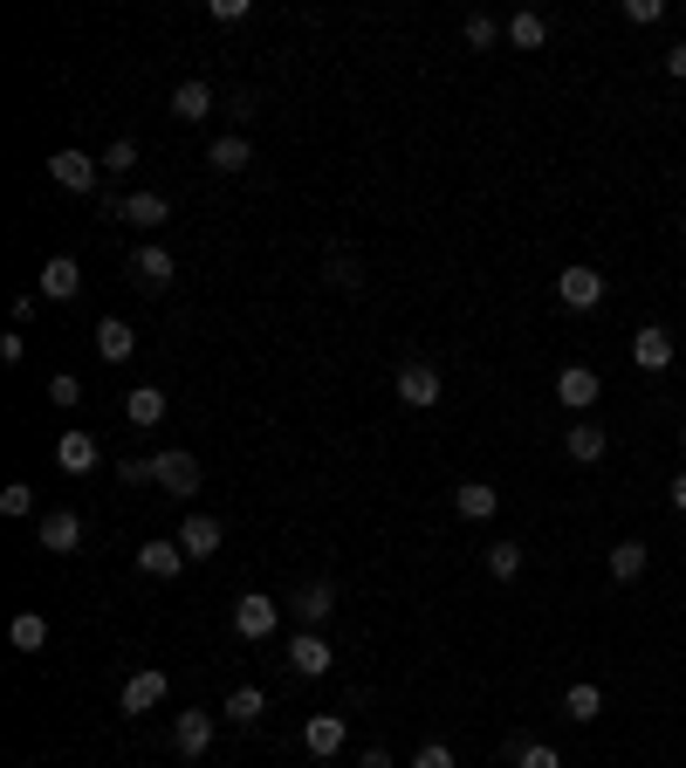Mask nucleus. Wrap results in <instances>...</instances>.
Instances as JSON below:
<instances>
[{"instance_id": "obj_10", "label": "nucleus", "mask_w": 686, "mask_h": 768, "mask_svg": "<svg viewBox=\"0 0 686 768\" xmlns=\"http://www.w3.org/2000/svg\"><path fill=\"white\" fill-rule=\"evenodd\" d=\"M138 570H145L151 584H172V577L186 570V549H179V536H151V542L138 549Z\"/></svg>"}, {"instance_id": "obj_45", "label": "nucleus", "mask_w": 686, "mask_h": 768, "mask_svg": "<svg viewBox=\"0 0 686 768\" xmlns=\"http://www.w3.org/2000/svg\"><path fill=\"white\" fill-rule=\"evenodd\" d=\"M666 501H673V508H679V515H686V467H679V473H673V488H666Z\"/></svg>"}, {"instance_id": "obj_35", "label": "nucleus", "mask_w": 686, "mask_h": 768, "mask_svg": "<svg viewBox=\"0 0 686 768\" xmlns=\"http://www.w3.org/2000/svg\"><path fill=\"white\" fill-rule=\"evenodd\" d=\"M515 768H563V755H556L549 741H521V755H515Z\"/></svg>"}, {"instance_id": "obj_20", "label": "nucleus", "mask_w": 686, "mask_h": 768, "mask_svg": "<svg viewBox=\"0 0 686 768\" xmlns=\"http://www.w3.org/2000/svg\"><path fill=\"white\" fill-rule=\"evenodd\" d=\"M213 103H220V97H213V83H199V76L172 90V117H179V124H207Z\"/></svg>"}, {"instance_id": "obj_33", "label": "nucleus", "mask_w": 686, "mask_h": 768, "mask_svg": "<svg viewBox=\"0 0 686 768\" xmlns=\"http://www.w3.org/2000/svg\"><path fill=\"white\" fill-rule=\"evenodd\" d=\"M131 166H138V144H131V138H117V144L103 151V172H110V179H125Z\"/></svg>"}, {"instance_id": "obj_18", "label": "nucleus", "mask_w": 686, "mask_h": 768, "mask_svg": "<svg viewBox=\"0 0 686 768\" xmlns=\"http://www.w3.org/2000/svg\"><path fill=\"white\" fill-rule=\"evenodd\" d=\"M166 412H172V398L158 391V385H131V398H125V419H131V426L151 432V426H166Z\"/></svg>"}, {"instance_id": "obj_3", "label": "nucleus", "mask_w": 686, "mask_h": 768, "mask_svg": "<svg viewBox=\"0 0 686 768\" xmlns=\"http://www.w3.org/2000/svg\"><path fill=\"white\" fill-rule=\"evenodd\" d=\"M151 488H166V495H199V460H192L186 447L151 453Z\"/></svg>"}, {"instance_id": "obj_19", "label": "nucleus", "mask_w": 686, "mask_h": 768, "mask_svg": "<svg viewBox=\"0 0 686 768\" xmlns=\"http://www.w3.org/2000/svg\"><path fill=\"white\" fill-rule=\"evenodd\" d=\"M289 611L302 618V631H322V618L337 611V590H330V584H302V590L289 597Z\"/></svg>"}, {"instance_id": "obj_30", "label": "nucleus", "mask_w": 686, "mask_h": 768, "mask_svg": "<svg viewBox=\"0 0 686 768\" xmlns=\"http://www.w3.org/2000/svg\"><path fill=\"white\" fill-rule=\"evenodd\" d=\"M488 577H495V584H515V577H521V542H488Z\"/></svg>"}, {"instance_id": "obj_16", "label": "nucleus", "mask_w": 686, "mask_h": 768, "mask_svg": "<svg viewBox=\"0 0 686 768\" xmlns=\"http://www.w3.org/2000/svg\"><path fill=\"white\" fill-rule=\"evenodd\" d=\"M344 735H350V727H344V714H309V720H302V748H309L316 761L344 755Z\"/></svg>"}, {"instance_id": "obj_7", "label": "nucleus", "mask_w": 686, "mask_h": 768, "mask_svg": "<svg viewBox=\"0 0 686 768\" xmlns=\"http://www.w3.org/2000/svg\"><path fill=\"white\" fill-rule=\"evenodd\" d=\"M172 275H179V261H172L166 248H158V240L131 255V281H138L145 296H166V289H172Z\"/></svg>"}, {"instance_id": "obj_9", "label": "nucleus", "mask_w": 686, "mask_h": 768, "mask_svg": "<svg viewBox=\"0 0 686 768\" xmlns=\"http://www.w3.org/2000/svg\"><path fill=\"white\" fill-rule=\"evenodd\" d=\"M597 391H604V378L590 371V363H563V371H556V398H563L570 412H590Z\"/></svg>"}, {"instance_id": "obj_15", "label": "nucleus", "mask_w": 686, "mask_h": 768, "mask_svg": "<svg viewBox=\"0 0 686 768\" xmlns=\"http://www.w3.org/2000/svg\"><path fill=\"white\" fill-rule=\"evenodd\" d=\"M330 666H337V652L322 645V631H296V638H289V672H302V679H322Z\"/></svg>"}, {"instance_id": "obj_32", "label": "nucleus", "mask_w": 686, "mask_h": 768, "mask_svg": "<svg viewBox=\"0 0 686 768\" xmlns=\"http://www.w3.org/2000/svg\"><path fill=\"white\" fill-rule=\"evenodd\" d=\"M322 275H330L337 289H365V261H357V255H344V248H337L330 261H322Z\"/></svg>"}, {"instance_id": "obj_17", "label": "nucleus", "mask_w": 686, "mask_h": 768, "mask_svg": "<svg viewBox=\"0 0 686 768\" xmlns=\"http://www.w3.org/2000/svg\"><path fill=\"white\" fill-rule=\"evenodd\" d=\"M42 296L49 302H76V296H83V268H76L69 255H49L42 261Z\"/></svg>"}, {"instance_id": "obj_13", "label": "nucleus", "mask_w": 686, "mask_h": 768, "mask_svg": "<svg viewBox=\"0 0 686 768\" xmlns=\"http://www.w3.org/2000/svg\"><path fill=\"white\" fill-rule=\"evenodd\" d=\"M56 467H62V473H97V467H103L97 432H76V426H69V432L56 439Z\"/></svg>"}, {"instance_id": "obj_12", "label": "nucleus", "mask_w": 686, "mask_h": 768, "mask_svg": "<svg viewBox=\"0 0 686 768\" xmlns=\"http://www.w3.org/2000/svg\"><path fill=\"white\" fill-rule=\"evenodd\" d=\"M220 542H227V529H220L213 515H186V521H179V549H186V562L220 556Z\"/></svg>"}, {"instance_id": "obj_23", "label": "nucleus", "mask_w": 686, "mask_h": 768, "mask_svg": "<svg viewBox=\"0 0 686 768\" xmlns=\"http://www.w3.org/2000/svg\"><path fill=\"white\" fill-rule=\"evenodd\" d=\"M125 220L145 227V233H158V227L172 220V199H166V192H131V199H125Z\"/></svg>"}, {"instance_id": "obj_28", "label": "nucleus", "mask_w": 686, "mask_h": 768, "mask_svg": "<svg viewBox=\"0 0 686 768\" xmlns=\"http://www.w3.org/2000/svg\"><path fill=\"white\" fill-rule=\"evenodd\" d=\"M563 714H570V720H584V727H590V720L604 714V694H597V686H590V679H577V686H570V694H563Z\"/></svg>"}, {"instance_id": "obj_38", "label": "nucleus", "mask_w": 686, "mask_h": 768, "mask_svg": "<svg viewBox=\"0 0 686 768\" xmlns=\"http://www.w3.org/2000/svg\"><path fill=\"white\" fill-rule=\"evenodd\" d=\"M49 398H56L62 412H69V406H83V378H69V371H62V378H49Z\"/></svg>"}, {"instance_id": "obj_24", "label": "nucleus", "mask_w": 686, "mask_h": 768, "mask_svg": "<svg viewBox=\"0 0 686 768\" xmlns=\"http://www.w3.org/2000/svg\"><path fill=\"white\" fill-rule=\"evenodd\" d=\"M131 350H138V337H131V322H117V316H103V322H97V357H103V363H131Z\"/></svg>"}, {"instance_id": "obj_26", "label": "nucleus", "mask_w": 686, "mask_h": 768, "mask_svg": "<svg viewBox=\"0 0 686 768\" xmlns=\"http://www.w3.org/2000/svg\"><path fill=\"white\" fill-rule=\"evenodd\" d=\"M233 727H255L261 714H268V694H261V686H233V694H227V707H220Z\"/></svg>"}, {"instance_id": "obj_31", "label": "nucleus", "mask_w": 686, "mask_h": 768, "mask_svg": "<svg viewBox=\"0 0 686 768\" xmlns=\"http://www.w3.org/2000/svg\"><path fill=\"white\" fill-rule=\"evenodd\" d=\"M508 42H515V49H543V42H549V21H543V14H515V21H508Z\"/></svg>"}, {"instance_id": "obj_46", "label": "nucleus", "mask_w": 686, "mask_h": 768, "mask_svg": "<svg viewBox=\"0 0 686 768\" xmlns=\"http://www.w3.org/2000/svg\"><path fill=\"white\" fill-rule=\"evenodd\" d=\"M666 69H673L679 83H686V42H673V49H666Z\"/></svg>"}, {"instance_id": "obj_11", "label": "nucleus", "mask_w": 686, "mask_h": 768, "mask_svg": "<svg viewBox=\"0 0 686 768\" xmlns=\"http://www.w3.org/2000/svg\"><path fill=\"white\" fill-rule=\"evenodd\" d=\"M166 694H172V679L151 666V672H131V679H125L117 707H125V714H151V707H166Z\"/></svg>"}, {"instance_id": "obj_29", "label": "nucleus", "mask_w": 686, "mask_h": 768, "mask_svg": "<svg viewBox=\"0 0 686 768\" xmlns=\"http://www.w3.org/2000/svg\"><path fill=\"white\" fill-rule=\"evenodd\" d=\"M645 556H653V549H645L638 536L618 542V549H612V577H618V584H638V577H645Z\"/></svg>"}, {"instance_id": "obj_36", "label": "nucleus", "mask_w": 686, "mask_h": 768, "mask_svg": "<svg viewBox=\"0 0 686 768\" xmlns=\"http://www.w3.org/2000/svg\"><path fill=\"white\" fill-rule=\"evenodd\" d=\"M0 515H34V488L14 480V488H0Z\"/></svg>"}, {"instance_id": "obj_42", "label": "nucleus", "mask_w": 686, "mask_h": 768, "mask_svg": "<svg viewBox=\"0 0 686 768\" xmlns=\"http://www.w3.org/2000/svg\"><path fill=\"white\" fill-rule=\"evenodd\" d=\"M117 480H131V488H145V480H151V460H125V467H117Z\"/></svg>"}, {"instance_id": "obj_25", "label": "nucleus", "mask_w": 686, "mask_h": 768, "mask_svg": "<svg viewBox=\"0 0 686 768\" xmlns=\"http://www.w3.org/2000/svg\"><path fill=\"white\" fill-rule=\"evenodd\" d=\"M207 166H213V172H248V166H255V144L240 138V131H227V138H213Z\"/></svg>"}, {"instance_id": "obj_27", "label": "nucleus", "mask_w": 686, "mask_h": 768, "mask_svg": "<svg viewBox=\"0 0 686 768\" xmlns=\"http://www.w3.org/2000/svg\"><path fill=\"white\" fill-rule=\"evenodd\" d=\"M8 638H14V652H42V645H49V618L42 611H21L8 625Z\"/></svg>"}, {"instance_id": "obj_4", "label": "nucleus", "mask_w": 686, "mask_h": 768, "mask_svg": "<svg viewBox=\"0 0 686 768\" xmlns=\"http://www.w3.org/2000/svg\"><path fill=\"white\" fill-rule=\"evenodd\" d=\"M604 289H612V281H604L597 268H584V261L556 275V302H563V309H597V302H604Z\"/></svg>"}, {"instance_id": "obj_49", "label": "nucleus", "mask_w": 686, "mask_h": 768, "mask_svg": "<svg viewBox=\"0 0 686 768\" xmlns=\"http://www.w3.org/2000/svg\"><path fill=\"white\" fill-rule=\"evenodd\" d=\"M679 268H686V261H679Z\"/></svg>"}, {"instance_id": "obj_44", "label": "nucleus", "mask_w": 686, "mask_h": 768, "mask_svg": "<svg viewBox=\"0 0 686 768\" xmlns=\"http://www.w3.org/2000/svg\"><path fill=\"white\" fill-rule=\"evenodd\" d=\"M357 768H398V761H391L385 748H365V755H357Z\"/></svg>"}, {"instance_id": "obj_37", "label": "nucleus", "mask_w": 686, "mask_h": 768, "mask_svg": "<svg viewBox=\"0 0 686 768\" xmlns=\"http://www.w3.org/2000/svg\"><path fill=\"white\" fill-rule=\"evenodd\" d=\"M625 21H632V28H653V21H666V0H625Z\"/></svg>"}, {"instance_id": "obj_47", "label": "nucleus", "mask_w": 686, "mask_h": 768, "mask_svg": "<svg viewBox=\"0 0 686 768\" xmlns=\"http://www.w3.org/2000/svg\"><path fill=\"white\" fill-rule=\"evenodd\" d=\"M679 453H686V426H679Z\"/></svg>"}, {"instance_id": "obj_40", "label": "nucleus", "mask_w": 686, "mask_h": 768, "mask_svg": "<svg viewBox=\"0 0 686 768\" xmlns=\"http://www.w3.org/2000/svg\"><path fill=\"white\" fill-rule=\"evenodd\" d=\"M227 117H233V124H248V117H261V97H255V90H233Z\"/></svg>"}, {"instance_id": "obj_2", "label": "nucleus", "mask_w": 686, "mask_h": 768, "mask_svg": "<svg viewBox=\"0 0 686 768\" xmlns=\"http://www.w3.org/2000/svg\"><path fill=\"white\" fill-rule=\"evenodd\" d=\"M391 391H398V406H412V412H433L439 406V371L433 363H398V378H391Z\"/></svg>"}, {"instance_id": "obj_14", "label": "nucleus", "mask_w": 686, "mask_h": 768, "mask_svg": "<svg viewBox=\"0 0 686 768\" xmlns=\"http://www.w3.org/2000/svg\"><path fill=\"white\" fill-rule=\"evenodd\" d=\"M42 549L49 556H76V549H83V515H76V508H49L42 515Z\"/></svg>"}, {"instance_id": "obj_8", "label": "nucleus", "mask_w": 686, "mask_h": 768, "mask_svg": "<svg viewBox=\"0 0 686 768\" xmlns=\"http://www.w3.org/2000/svg\"><path fill=\"white\" fill-rule=\"evenodd\" d=\"M632 363L645 378H659V371H673V330H659V322H645V330L632 337Z\"/></svg>"}, {"instance_id": "obj_43", "label": "nucleus", "mask_w": 686, "mask_h": 768, "mask_svg": "<svg viewBox=\"0 0 686 768\" xmlns=\"http://www.w3.org/2000/svg\"><path fill=\"white\" fill-rule=\"evenodd\" d=\"M0 357H8V363H21V357H28V343H21V330H8V337H0Z\"/></svg>"}, {"instance_id": "obj_1", "label": "nucleus", "mask_w": 686, "mask_h": 768, "mask_svg": "<svg viewBox=\"0 0 686 768\" xmlns=\"http://www.w3.org/2000/svg\"><path fill=\"white\" fill-rule=\"evenodd\" d=\"M275 625H281V604H275V597H261V590L233 597V638L261 645V638H275Z\"/></svg>"}, {"instance_id": "obj_21", "label": "nucleus", "mask_w": 686, "mask_h": 768, "mask_svg": "<svg viewBox=\"0 0 686 768\" xmlns=\"http://www.w3.org/2000/svg\"><path fill=\"white\" fill-rule=\"evenodd\" d=\"M604 447H612V439H604V426H590V419H577L570 432H563V453H570L577 467H597V460H604Z\"/></svg>"}, {"instance_id": "obj_41", "label": "nucleus", "mask_w": 686, "mask_h": 768, "mask_svg": "<svg viewBox=\"0 0 686 768\" xmlns=\"http://www.w3.org/2000/svg\"><path fill=\"white\" fill-rule=\"evenodd\" d=\"M213 21H227V28L248 21V0H213Z\"/></svg>"}, {"instance_id": "obj_48", "label": "nucleus", "mask_w": 686, "mask_h": 768, "mask_svg": "<svg viewBox=\"0 0 686 768\" xmlns=\"http://www.w3.org/2000/svg\"><path fill=\"white\" fill-rule=\"evenodd\" d=\"M679 233H686V213H679Z\"/></svg>"}, {"instance_id": "obj_5", "label": "nucleus", "mask_w": 686, "mask_h": 768, "mask_svg": "<svg viewBox=\"0 0 686 768\" xmlns=\"http://www.w3.org/2000/svg\"><path fill=\"white\" fill-rule=\"evenodd\" d=\"M213 735H220V720H213L207 707H192V714H179V720H172V755L199 761V755L213 748Z\"/></svg>"}, {"instance_id": "obj_6", "label": "nucleus", "mask_w": 686, "mask_h": 768, "mask_svg": "<svg viewBox=\"0 0 686 768\" xmlns=\"http://www.w3.org/2000/svg\"><path fill=\"white\" fill-rule=\"evenodd\" d=\"M49 179H56L62 192H97L103 166H97L90 151H76V144H69V151H56V158H49Z\"/></svg>"}, {"instance_id": "obj_34", "label": "nucleus", "mask_w": 686, "mask_h": 768, "mask_svg": "<svg viewBox=\"0 0 686 768\" xmlns=\"http://www.w3.org/2000/svg\"><path fill=\"white\" fill-rule=\"evenodd\" d=\"M460 34H467V42H474V49H495V42H501V34H508V28H495L488 14H467V28H460Z\"/></svg>"}, {"instance_id": "obj_22", "label": "nucleus", "mask_w": 686, "mask_h": 768, "mask_svg": "<svg viewBox=\"0 0 686 768\" xmlns=\"http://www.w3.org/2000/svg\"><path fill=\"white\" fill-rule=\"evenodd\" d=\"M495 508H501V495L488 488V480H460V488H454V515L460 521H488Z\"/></svg>"}, {"instance_id": "obj_39", "label": "nucleus", "mask_w": 686, "mask_h": 768, "mask_svg": "<svg viewBox=\"0 0 686 768\" xmlns=\"http://www.w3.org/2000/svg\"><path fill=\"white\" fill-rule=\"evenodd\" d=\"M412 768H454V748H447V741H419Z\"/></svg>"}]
</instances>
